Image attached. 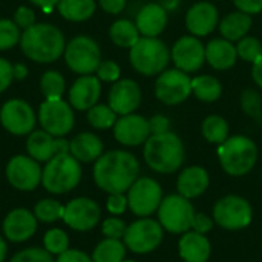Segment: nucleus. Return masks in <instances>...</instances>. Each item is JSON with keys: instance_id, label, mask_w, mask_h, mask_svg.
<instances>
[{"instance_id": "obj_1", "label": "nucleus", "mask_w": 262, "mask_h": 262, "mask_svg": "<svg viewBox=\"0 0 262 262\" xmlns=\"http://www.w3.org/2000/svg\"><path fill=\"white\" fill-rule=\"evenodd\" d=\"M92 175L95 184L109 195L124 193L137 181L140 163L127 150H109L95 161Z\"/></svg>"}, {"instance_id": "obj_2", "label": "nucleus", "mask_w": 262, "mask_h": 262, "mask_svg": "<svg viewBox=\"0 0 262 262\" xmlns=\"http://www.w3.org/2000/svg\"><path fill=\"white\" fill-rule=\"evenodd\" d=\"M20 48L25 57L35 63H54L64 54L66 41L55 25L35 23L23 31Z\"/></svg>"}, {"instance_id": "obj_3", "label": "nucleus", "mask_w": 262, "mask_h": 262, "mask_svg": "<svg viewBox=\"0 0 262 262\" xmlns=\"http://www.w3.org/2000/svg\"><path fill=\"white\" fill-rule=\"evenodd\" d=\"M143 157L154 172L169 175L177 172L186 160L184 143L172 130L161 135H150L144 143Z\"/></svg>"}, {"instance_id": "obj_4", "label": "nucleus", "mask_w": 262, "mask_h": 262, "mask_svg": "<svg viewBox=\"0 0 262 262\" xmlns=\"http://www.w3.org/2000/svg\"><path fill=\"white\" fill-rule=\"evenodd\" d=\"M129 61L140 75L158 77L172 61L170 48L160 37H140L129 49Z\"/></svg>"}, {"instance_id": "obj_5", "label": "nucleus", "mask_w": 262, "mask_h": 262, "mask_svg": "<svg viewBox=\"0 0 262 262\" xmlns=\"http://www.w3.org/2000/svg\"><path fill=\"white\" fill-rule=\"evenodd\" d=\"M218 160L227 175L244 177L258 161V146L246 135H232L218 146Z\"/></svg>"}, {"instance_id": "obj_6", "label": "nucleus", "mask_w": 262, "mask_h": 262, "mask_svg": "<svg viewBox=\"0 0 262 262\" xmlns=\"http://www.w3.org/2000/svg\"><path fill=\"white\" fill-rule=\"evenodd\" d=\"M81 180V166L69 152L51 158L41 172L43 187L54 195H64L74 190Z\"/></svg>"}, {"instance_id": "obj_7", "label": "nucleus", "mask_w": 262, "mask_h": 262, "mask_svg": "<svg viewBox=\"0 0 262 262\" xmlns=\"http://www.w3.org/2000/svg\"><path fill=\"white\" fill-rule=\"evenodd\" d=\"M64 61L68 68L78 75L95 74L101 63V51L98 43L89 35L74 37L64 48Z\"/></svg>"}, {"instance_id": "obj_8", "label": "nucleus", "mask_w": 262, "mask_h": 262, "mask_svg": "<svg viewBox=\"0 0 262 262\" xmlns=\"http://www.w3.org/2000/svg\"><path fill=\"white\" fill-rule=\"evenodd\" d=\"M195 209L190 201L180 193L167 195L158 207V221L164 230L180 235L192 229Z\"/></svg>"}, {"instance_id": "obj_9", "label": "nucleus", "mask_w": 262, "mask_h": 262, "mask_svg": "<svg viewBox=\"0 0 262 262\" xmlns=\"http://www.w3.org/2000/svg\"><path fill=\"white\" fill-rule=\"evenodd\" d=\"M155 98L166 106H178L192 95V77L178 68L163 71L154 86Z\"/></svg>"}, {"instance_id": "obj_10", "label": "nucleus", "mask_w": 262, "mask_h": 262, "mask_svg": "<svg viewBox=\"0 0 262 262\" xmlns=\"http://www.w3.org/2000/svg\"><path fill=\"white\" fill-rule=\"evenodd\" d=\"M253 209L250 203L236 195H227L216 201L213 207V221L226 230H243L250 226Z\"/></svg>"}, {"instance_id": "obj_11", "label": "nucleus", "mask_w": 262, "mask_h": 262, "mask_svg": "<svg viewBox=\"0 0 262 262\" xmlns=\"http://www.w3.org/2000/svg\"><path fill=\"white\" fill-rule=\"evenodd\" d=\"M164 229L160 221L147 218H140L138 221L132 223L124 233V246L137 253V255H147L154 252L163 241Z\"/></svg>"}, {"instance_id": "obj_12", "label": "nucleus", "mask_w": 262, "mask_h": 262, "mask_svg": "<svg viewBox=\"0 0 262 262\" xmlns=\"http://www.w3.org/2000/svg\"><path fill=\"white\" fill-rule=\"evenodd\" d=\"M38 123L52 137H64L75 124L72 106L63 98L45 100L38 107Z\"/></svg>"}, {"instance_id": "obj_13", "label": "nucleus", "mask_w": 262, "mask_h": 262, "mask_svg": "<svg viewBox=\"0 0 262 262\" xmlns=\"http://www.w3.org/2000/svg\"><path fill=\"white\" fill-rule=\"evenodd\" d=\"M163 201V190L161 186L149 178H137V181L127 190V204L134 215L140 218H147L154 212L158 210Z\"/></svg>"}, {"instance_id": "obj_14", "label": "nucleus", "mask_w": 262, "mask_h": 262, "mask_svg": "<svg viewBox=\"0 0 262 262\" xmlns=\"http://www.w3.org/2000/svg\"><path fill=\"white\" fill-rule=\"evenodd\" d=\"M170 60L180 71L195 74L206 64V45L192 34L181 35L170 48Z\"/></svg>"}, {"instance_id": "obj_15", "label": "nucleus", "mask_w": 262, "mask_h": 262, "mask_svg": "<svg viewBox=\"0 0 262 262\" xmlns=\"http://www.w3.org/2000/svg\"><path fill=\"white\" fill-rule=\"evenodd\" d=\"M35 112L25 100L12 98L0 107V123L11 135H29L35 127Z\"/></svg>"}, {"instance_id": "obj_16", "label": "nucleus", "mask_w": 262, "mask_h": 262, "mask_svg": "<svg viewBox=\"0 0 262 262\" xmlns=\"http://www.w3.org/2000/svg\"><path fill=\"white\" fill-rule=\"evenodd\" d=\"M41 172L38 161L29 155H15L12 157L5 169L8 183L21 192H31L41 183Z\"/></svg>"}, {"instance_id": "obj_17", "label": "nucleus", "mask_w": 262, "mask_h": 262, "mask_svg": "<svg viewBox=\"0 0 262 262\" xmlns=\"http://www.w3.org/2000/svg\"><path fill=\"white\" fill-rule=\"evenodd\" d=\"M101 218L100 206L91 198H74L64 206L63 221L68 227L77 232L92 230Z\"/></svg>"}, {"instance_id": "obj_18", "label": "nucleus", "mask_w": 262, "mask_h": 262, "mask_svg": "<svg viewBox=\"0 0 262 262\" xmlns=\"http://www.w3.org/2000/svg\"><path fill=\"white\" fill-rule=\"evenodd\" d=\"M220 20V11L210 0L195 2L184 15L186 29L198 38L210 35L218 28Z\"/></svg>"}, {"instance_id": "obj_19", "label": "nucleus", "mask_w": 262, "mask_h": 262, "mask_svg": "<svg viewBox=\"0 0 262 262\" xmlns=\"http://www.w3.org/2000/svg\"><path fill=\"white\" fill-rule=\"evenodd\" d=\"M143 101V92L140 84L132 78H120L112 83L107 94V104L117 115L134 114Z\"/></svg>"}, {"instance_id": "obj_20", "label": "nucleus", "mask_w": 262, "mask_h": 262, "mask_svg": "<svg viewBox=\"0 0 262 262\" xmlns=\"http://www.w3.org/2000/svg\"><path fill=\"white\" fill-rule=\"evenodd\" d=\"M112 130H114V138L120 144L127 147L141 146L150 137L149 118L135 112L117 118Z\"/></svg>"}, {"instance_id": "obj_21", "label": "nucleus", "mask_w": 262, "mask_h": 262, "mask_svg": "<svg viewBox=\"0 0 262 262\" xmlns=\"http://www.w3.org/2000/svg\"><path fill=\"white\" fill-rule=\"evenodd\" d=\"M26 150L38 163H48L58 154L69 152V141L64 137H52L46 130H32L26 140Z\"/></svg>"}, {"instance_id": "obj_22", "label": "nucleus", "mask_w": 262, "mask_h": 262, "mask_svg": "<svg viewBox=\"0 0 262 262\" xmlns=\"http://www.w3.org/2000/svg\"><path fill=\"white\" fill-rule=\"evenodd\" d=\"M37 223L34 212H29L28 209H14L3 220V235L11 243H25L35 235Z\"/></svg>"}, {"instance_id": "obj_23", "label": "nucleus", "mask_w": 262, "mask_h": 262, "mask_svg": "<svg viewBox=\"0 0 262 262\" xmlns=\"http://www.w3.org/2000/svg\"><path fill=\"white\" fill-rule=\"evenodd\" d=\"M101 95V81L97 75H80L69 89V104L72 109L88 112L98 103Z\"/></svg>"}, {"instance_id": "obj_24", "label": "nucleus", "mask_w": 262, "mask_h": 262, "mask_svg": "<svg viewBox=\"0 0 262 262\" xmlns=\"http://www.w3.org/2000/svg\"><path fill=\"white\" fill-rule=\"evenodd\" d=\"M167 23L169 12L158 2L143 5L135 17V25L141 37H160L166 31Z\"/></svg>"}, {"instance_id": "obj_25", "label": "nucleus", "mask_w": 262, "mask_h": 262, "mask_svg": "<svg viewBox=\"0 0 262 262\" xmlns=\"http://www.w3.org/2000/svg\"><path fill=\"white\" fill-rule=\"evenodd\" d=\"M238 61L236 45L223 38L215 37L206 45V63L215 71H229Z\"/></svg>"}, {"instance_id": "obj_26", "label": "nucleus", "mask_w": 262, "mask_h": 262, "mask_svg": "<svg viewBox=\"0 0 262 262\" xmlns=\"http://www.w3.org/2000/svg\"><path fill=\"white\" fill-rule=\"evenodd\" d=\"M210 184V177L207 170L201 166L186 167L177 180V190L181 196L192 200L203 195Z\"/></svg>"}, {"instance_id": "obj_27", "label": "nucleus", "mask_w": 262, "mask_h": 262, "mask_svg": "<svg viewBox=\"0 0 262 262\" xmlns=\"http://www.w3.org/2000/svg\"><path fill=\"white\" fill-rule=\"evenodd\" d=\"M104 150L101 138L92 132H81L69 141V154L80 163L97 161Z\"/></svg>"}, {"instance_id": "obj_28", "label": "nucleus", "mask_w": 262, "mask_h": 262, "mask_svg": "<svg viewBox=\"0 0 262 262\" xmlns=\"http://www.w3.org/2000/svg\"><path fill=\"white\" fill-rule=\"evenodd\" d=\"M180 256L184 262H207L212 253L209 239L198 232H186L178 243Z\"/></svg>"}, {"instance_id": "obj_29", "label": "nucleus", "mask_w": 262, "mask_h": 262, "mask_svg": "<svg viewBox=\"0 0 262 262\" xmlns=\"http://www.w3.org/2000/svg\"><path fill=\"white\" fill-rule=\"evenodd\" d=\"M252 25H253L252 15L236 9V11H232V12L226 14L220 20L218 31H220L223 38H226V40H229L232 43H236L243 37L250 34Z\"/></svg>"}, {"instance_id": "obj_30", "label": "nucleus", "mask_w": 262, "mask_h": 262, "mask_svg": "<svg viewBox=\"0 0 262 262\" xmlns=\"http://www.w3.org/2000/svg\"><path fill=\"white\" fill-rule=\"evenodd\" d=\"M223 83L209 74L195 75L192 78V95L201 103H216L223 97Z\"/></svg>"}, {"instance_id": "obj_31", "label": "nucleus", "mask_w": 262, "mask_h": 262, "mask_svg": "<svg viewBox=\"0 0 262 262\" xmlns=\"http://www.w3.org/2000/svg\"><path fill=\"white\" fill-rule=\"evenodd\" d=\"M140 31L135 21L129 18H118L109 28V38L111 41L123 49H130L140 40Z\"/></svg>"}, {"instance_id": "obj_32", "label": "nucleus", "mask_w": 262, "mask_h": 262, "mask_svg": "<svg viewBox=\"0 0 262 262\" xmlns=\"http://www.w3.org/2000/svg\"><path fill=\"white\" fill-rule=\"evenodd\" d=\"M60 15L68 21H86L97 9L95 0H60L57 5Z\"/></svg>"}, {"instance_id": "obj_33", "label": "nucleus", "mask_w": 262, "mask_h": 262, "mask_svg": "<svg viewBox=\"0 0 262 262\" xmlns=\"http://www.w3.org/2000/svg\"><path fill=\"white\" fill-rule=\"evenodd\" d=\"M230 127H229V121L216 114L207 115L203 123H201V135L204 137V140L210 144H223L230 135Z\"/></svg>"}, {"instance_id": "obj_34", "label": "nucleus", "mask_w": 262, "mask_h": 262, "mask_svg": "<svg viewBox=\"0 0 262 262\" xmlns=\"http://www.w3.org/2000/svg\"><path fill=\"white\" fill-rule=\"evenodd\" d=\"M126 256V246L120 239L106 238L97 244L92 252L94 262H123Z\"/></svg>"}, {"instance_id": "obj_35", "label": "nucleus", "mask_w": 262, "mask_h": 262, "mask_svg": "<svg viewBox=\"0 0 262 262\" xmlns=\"http://www.w3.org/2000/svg\"><path fill=\"white\" fill-rule=\"evenodd\" d=\"M88 123L98 130H106V129H112L118 115L112 111V107L109 104H95L92 106L88 114H86Z\"/></svg>"}, {"instance_id": "obj_36", "label": "nucleus", "mask_w": 262, "mask_h": 262, "mask_svg": "<svg viewBox=\"0 0 262 262\" xmlns=\"http://www.w3.org/2000/svg\"><path fill=\"white\" fill-rule=\"evenodd\" d=\"M64 78L57 71H46L40 78V89L46 100H57L63 97L64 92Z\"/></svg>"}, {"instance_id": "obj_37", "label": "nucleus", "mask_w": 262, "mask_h": 262, "mask_svg": "<svg viewBox=\"0 0 262 262\" xmlns=\"http://www.w3.org/2000/svg\"><path fill=\"white\" fill-rule=\"evenodd\" d=\"M34 215H35L37 221H41V223H55L58 220H63L64 206L60 204L57 200L45 198V200H40L35 204Z\"/></svg>"}, {"instance_id": "obj_38", "label": "nucleus", "mask_w": 262, "mask_h": 262, "mask_svg": "<svg viewBox=\"0 0 262 262\" xmlns=\"http://www.w3.org/2000/svg\"><path fill=\"white\" fill-rule=\"evenodd\" d=\"M239 104L243 112L253 118V120H262V95L261 92L255 88H246L241 92L239 97Z\"/></svg>"}, {"instance_id": "obj_39", "label": "nucleus", "mask_w": 262, "mask_h": 262, "mask_svg": "<svg viewBox=\"0 0 262 262\" xmlns=\"http://www.w3.org/2000/svg\"><path fill=\"white\" fill-rule=\"evenodd\" d=\"M235 45H236L238 58L246 63L252 64L262 55V41L255 35L249 34V35L243 37L239 41H236Z\"/></svg>"}, {"instance_id": "obj_40", "label": "nucleus", "mask_w": 262, "mask_h": 262, "mask_svg": "<svg viewBox=\"0 0 262 262\" xmlns=\"http://www.w3.org/2000/svg\"><path fill=\"white\" fill-rule=\"evenodd\" d=\"M43 249L58 256L69 249V236L61 229H51L43 236Z\"/></svg>"}, {"instance_id": "obj_41", "label": "nucleus", "mask_w": 262, "mask_h": 262, "mask_svg": "<svg viewBox=\"0 0 262 262\" xmlns=\"http://www.w3.org/2000/svg\"><path fill=\"white\" fill-rule=\"evenodd\" d=\"M20 28L15 25L14 20L0 18V51H8L20 43Z\"/></svg>"}, {"instance_id": "obj_42", "label": "nucleus", "mask_w": 262, "mask_h": 262, "mask_svg": "<svg viewBox=\"0 0 262 262\" xmlns=\"http://www.w3.org/2000/svg\"><path fill=\"white\" fill-rule=\"evenodd\" d=\"M9 262H55L52 255L40 247H29L15 253Z\"/></svg>"}, {"instance_id": "obj_43", "label": "nucleus", "mask_w": 262, "mask_h": 262, "mask_svg": "<svg viewBox=\"0 0 262 262\" xmlns=\"http://www.w3.org/2000/svg\"><path fill=\"white\" fill-rule=\"evenodd\" d=\"M97 78L100 81H104V83H115L120 80L121 77V68L117 61L114 60H101V63L98 64L97 71Z\"/></svg>"}, {"instance_id": "obj_44", "label": "nucleus", "mask_w": 262, "mask_h": 262, "mask_svg": "<svg viewBox=\"0 0 262 262\" xmlns=\"http://www.w3.org/2000/svg\"><path fill=\"white\" fill-rule=\"evenodd\" d=\"M126 229H127V226L124 224L123 220H120L117 216H111V218L103 221L101 233L106 238H111V239H123L124 233H126Z\"/></svg>"}, {"instance_id": "obj_45", "label": "nucleus", "mask_w": 262, "mask_h": 262, "mask_svg": "<svg viewBox=\"0 0 262 262\" xmlns=\"http://www.w3.org/2000/svg\"><path fill=\"white\" fill-rule=\"evenodd\" d=\"M14 21L20 29H28L35 25V12L32 8L28 6H18L14 12Z\"/></svg>"}, {"instance_id": "obj_46", "label": "nucleus", "mask_w": 262, "mask_h": 262, "mask_svg": "<svg viewBox=\"0 0 262 262\" xmlns=\"http://www.w3.org/2000/svg\"><path fill=\"white\" fill-rule=\"evenodd\" d=\"M106 207H107L109 213H112V215H121L129 207L127 196L124 193H112V195H109V198L106 201Z\"/></svg>"}, {"instance_id": "obj_47", "label": "nucleus", "mask_w": 262, "mask_h": 262, "mask_svg": "<svg viewBox=\"0 0 262 262\" xmlns=\"http://www.w3.org/2000/svg\"><path fill=\"white\" fill-rule=\"evenodd\" d=\"M149 127H150V135H161L170 132V120L163 114H155L149 118Z\"/></svg>"}, {"instance_id": "obj_48", "label": "nucleus", "mask_w": 262, "mask_h": 262, "mask_svg": "<svg viewBox=\"0 0 262 262\" xmlns=\"http://www.w3.org/2000/svg\"><path fill=\"white\" fill-rule=\"evenodd\" d=\"M213 223H215L213 218H210L209 215H206V213H195L193 221H192V229L195 232H198V233L206 235L207 232L212 230Z\"/></svg>"}, {"instance_id": "obj_49", "label": "nucleus", "mask_w": 262, "mask_h": 262, "mask_svg": "<svg viewBox=\"0 0 262 262\" xmlns=\"http://www.w3.org/2000/svg\"><path fill=\"white\" fill-rule=\"evenodd\" d=\"M233 5L236 6V9L252 17L262 12V0H233Z\"/></svg>"}, {"instance_id": "obj_50", "label": "nucleus", "mask_w": 262, "mask_h": 262, "mask_svg": "<svg viewBox=\"0 0 262 262\" xmlns=\"http://www.w3.org/2000/svg\"><path fill=\"white\" fill-rule=\"evenodd\" d=\"M12 80H14V75H12V64H11L8 60L0 58V94L9 88V84H11Z\"/></svg>"}, {"instance_id": "obj_51", "label": "nucleus", "mask_w": 262, "mask_h": 262, "mask_svg": "<svg viewBox=\"0 0 262 262\" xmlns=\"http://www.w3.org/2000/svg\"><path fill=\"white\" fill-rule=\"evenodd\" d=\"M55 262H94L92 261V256L86 255L84 252L81 250H77V249H68L64 253L58 255L57 261Z\"/></svg>"}, {"instance_id": "obj_52", "label": "nucleus", "mask_w": 262, "mask_h": 262, "mask_svg": "<svg viewBox=\"0 0 262 262\" xmlns=\"http://www.w3.org/2000/svg\"><path fill=\"white\" fill-rule=\"evenodd\" d=\"M127 0H98L100 8L111 15H117L124 11Z\"/></svg>"}, {"instance_id": "obj_53", "label": "nucleus", "mask_w": 262, "mask_h": 262, "mask_svg": "<svg viewBox=\"0 0 262 262\" xmlns=\"http://www.w3.org/2000/svg\"><path fill=\"white\" fill-rule=\"evenodd\" d=\"M252 80L262 91V55L255 63H252Z\"/></svg>"}, {"instance_id": "obj_54", "label": "nucleus", "mask_w": 262, "mask_h": 262, "mask_svg": "<svg viewBox=\"0 0 262 262\" xmlns=\"http://www.w3.org/2000/svg\"><path fill=\"white\" fill-rule=\"evenodd\" d=\"M29 2H31L32 5H35V6L41 8L46 14H49V12L52 11V8L58 5V2H60V0H29Z\"/></svg>"}, {"instance_id": "obj_55", "label": "nucleus", "mask_w": 262, "mask_h": 262, "mask_svg": "<svg viewBox=\"0 0 262 262\" xmlns=\"http://www.w3.org/2000/svg\"><path fill=\"white\" fill-rule=\"evenodd\" d=\"M12 75L14 80H25L28 77V68L23 63H15L12 64Z\"/></svg>"}, {"instance_id": "obj_56", "label": "nucleus", "mask_w": 262, "mask_h": 262, "mask_svg": "<svg viewBox=\"0 0 262 262\" xmlns=\"http://www.w3.org/2000/svg\"><path fill=\"white\" fill-rule=\"evenodd\" d=\"M169 14L170 12H175L178 8H180V5H181V0H157Z\"/></svg>"}, {"instance_id": "obj_57", "label": "nucleus", "mask_w": 262, "mask_h": 262, "mask_svg": "<svg viewBox=\"0 0 262 262\" xmlns=\"http://www.w3.org/2000/svg\"><path fill=\"white\" fill-rule=\"evenodd\" d=\"M6 253H8L6 241L0 236V262H5V259H6Z\"/></svg>"}, {"instance_id": "obj_58", "label": "nucleus", "mask_w": 262, "mask_h": 262, "mask_svg": "<svg viewBox=\"0 0 262 262\" xmlns=\"http://www.w3.org/2000/svg\"><path fill=\"white\" fill-rule=\"evenodd\" d=\"M123 262H137V261H130V259H124Z\"/></svg>"}]
</instances>
